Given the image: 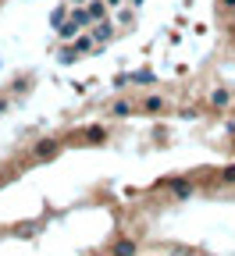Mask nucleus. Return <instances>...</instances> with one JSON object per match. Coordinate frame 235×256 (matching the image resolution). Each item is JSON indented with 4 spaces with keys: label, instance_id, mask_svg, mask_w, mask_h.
<instances>
[{
    "label": "nucleus",
    "instance_id": "20e7f679",
    "mask_svg": "<svg viewBox=\"0 0 235 256\" xmlns=\"http://www.w3.org/2000/svg\"><path fill=\"white\" fill-rule=\"evenodd\" d=\"M93 36H96V43H107V40H111V25H107V22H96Z\"/></svg>",
    "mask_w": 235,
    "mask_h": 256
},
{
    "label": "nucleus",
    "instance_id": "0eeeda50",
    "mask_svg": "<svg viewBox=\"0 0 235 256\" xmlns=\"http://www.w3.org/2000/svg\"><path fill=\"white\" fill-rule=\"evenodd\" d=\"M89 14H93V22H100L104 18V4H100V0H89Z\"/></svg>",
    "mask_w": 235,
    "mask_h": 256
},
{
    "label": "nucleus",
    "instance_id": "423d86ee",
    "mask_svg": "<svg viewBox=\"0 0 235 256\" xmlns=\"http://www.w3.org/2000/svg\"><path fill=\"white\" fill-rule=\"evenodd\" d=\"M93 43H96V36H79V40H75V50L86 54V50H93Z\"/></svg>",
    "mask_w": 235,
    "mask_h": 256
},
{
    "label": "nucleus",
    "instance_id": "f257e3e1",
    "mask_svg": "<svg viewBox=\"0 0 235 256\" xmlns=\"http://www.w3.org/2000/svg\"><path fill=\"white\" fill-rule=\"evenodd\" d=\"M57 153H61V142H57V139H40L36 150H32V156H36V160H54Z\"/></svg>",
    "mask_w": 235,
    "mask_h": 256
},
{
    "label": "nucleus",
    "instance_id": "6e6552de",
    "mask_svg": "<svg viewBox=\"0 0 235 256\" xmlns=\"http://www.w3.org/2000/svg\"><path fill=\"white\" fill-rule=\"evenodd\" d=\"M143 107H146V110H164V100H160V96H146Z\"/></svg>",
    "mask_w": 235,
    "mask_h": 256
},
{
    "label": "nucleus",
    "instance_id": "1a4fd4ad",
    "mask_svg": "<svg viewBox=\"0 0 235 256\" xmlns=\"http://www.w3.org/2000/svg\"><path fill=\"white\" fill-rule=\"evenodd\" d=\"M86 139H89V142H100V139H107V132H104V128H89Z\"/></svg>",
    "mask_w": 235,
    "mask_h": 256
},
{
    "label": "nucleus",
    "instance_id": "f8f14e48",
    "mask_svg": "<svg viewBox=\"0 0 235 256\" xmlns=\"http://www.w3.org/2000/svg\"><path fill=\"white\" fill-rule=\"evenodd\" d=\"M221 182H235V164H231V168H224V171H221Z\"/></svg>",
    "mask_w": 235,
    "mask_h": 256
},
{
    "label": "nucleus",
    "instance_id": "39448f33",
    "mask_svg": "<svg viewBox=\"0 0 235 256\" xmlns=\"http://www.w3.org/2000/svg\"><path fill=\"white\" fill-rule=\"evenodd\" d=\"M128 114H132V104H125V100H118L111 107V118H128Z\"/></svg>",
    "mask_w": 235,
    "mask_h": 256
},
{
    "label": "nucleus",
    "instance_id": "9b49d317",
    "mask_svg": "<svg viewBox=\"0 0 235 256\" xmlns=\"http://www.w3.org/2000/svg\"><path fill=\"white\" fill-rule=\"evenodd\" d=\"M114 249H118V252H136V242H118Z\"/></svg>",
    "mask_w": 235,
    "mask_h": 256
},
{
    "label": "nucleus",
    "instance_id": "9d476101",
    "mask_svg": "<svg viewBox=\"0 0 235 256\" xmlns=\"http://www.w3.org/2000/svg\"><path fill=\"white\" fill-rule=\"evenodd\" d=\"M175 192H178V196H189V192H192V185H185V182H175Z\"/></svg>",
    "mask_w": 235,
    "mask_h": 256
},
{
    "label": "nucleus",
    "instance_id": "f03ea898",
    "mask_svg": "<svg viewBox=\"0 0 235 256\" xmlns=\"http://www.w3.org/2000/svg\"><path fill=\"white\" fill-rule=\"evenodd\" d=\"M57 36L64 40V43H68V40H75L79 36V22L72 18V22H61V28H57Z\"/></svg>",
    "mask_w": 235,
    "mask_h": 256
},
{
    "label": "nucleus",
    "instance_id": "4468645a",
    "mask_svg": "<svg viewBox=\"0 0 235 256\" xmlns=\"http://www.w3.org/2000/svg\"><path fill=\"white\" fill-rule=\"evenodd\" d=\"M221 4H224L228 11H235V0H221Z\"/></svg>",
    "mask_w": 235,
    "mask_h": 256
},
{
    "label": "nucleus",
    "instance_id": "ddd939ff",
    "mask_svg": "<svg viewBox=\"0 0 235 256\" xmlns=\"http://www.w3.org/2000/svg\"><path fill=\"white\" fill-rule=\"evenodd\" d=\"M132 82H153V75L150 72H139V75H132Z\"/></svg>",
    "mask_w": 235,
    "mask_h": 256
},
{
    "label": "nucleus",
    "instance_id": "7ed1b4c3",
    "mask_svg": "<svg viewBox=\"0 0 235 256\" xmlns=\"http://www.w3.org/2000/svg\"><path fill=\"white\" fill-rule=\"evenodd\" d=\"M228 100H231L228 89H214V92H210V104H214V107H228Z\"/></svg>",
    "mask_w": 235,
    "mask_h": 256
}]
</instances>
